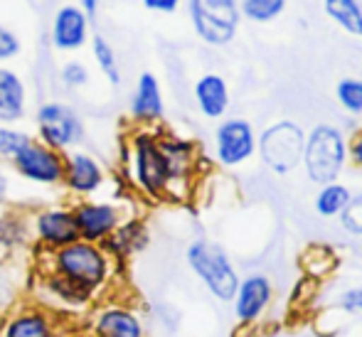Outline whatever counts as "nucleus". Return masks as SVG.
<instances>
[{
    "instance_id": "nucleus-14",
    "label": "nucleus",
    "mask_w": 362,
    "mask_h": 337,
    "mask_svg": "<svg viewBox=\"0 0 362 337\" xmlns=\"http://www.w3.org/2000/svg\"><path fill=\"white\" fill-rule=\"evenodd\" d=\"M234 318L242 328H252L267 315L274 303V283L264 273H249L247 278H239L237 293L232 298Z\"/></svg>"
},
{
    "instance_id": "nucleus-7",
    "label": "nucleus",
    "mask_w": 362,
    "mask_h": 337,
    "mask_svg": "<svg viewBox=\"0 0 362 337\" xmlns=\"http://www.w3.org/2000/svg\"><path fill=\"white\" fill-rule=\"evenodd\" d=\"M64 328L59 315L35 300L13 303L0 315V337H59Z\"/></svg>"
},
{
    "instance_id": "nucleus-32",
    "label": "nucleus",
    "mask_w": 362,
    "mask_h": 337,
    "mask_svg": "<svg viewBox=\"0 0 362 337\" xmlns=\"http://www.w3.org/2000/svg\"><path fill=\"white\" fill-rule=\"evenodd\" d=\"M20 54V37L10 28L0 25V64L13 62Z\"/></svg>"
},
{
    "instance_id": "nucleus-10",
    "label": "nucleus",
    "mask_w": 362,
    "mask_h": 337,
    "mask_svg": "<svg viewBox=\"0 0 362 337\" xmlns=\"http://www.w3.org/2000/svg\"><path fill=\"white\" fill-rule=\"evenodd\" d=\"M30 237L37 252H57L79 239L72 204L69 207H42L30 214Z\"/></svg>"
},
{
    "instance_id": "nucleus-25",
    "label": "nucleus",
    "mask_w": 362,
    "mask_h": 337,
    "mask_svg": "<svg viewBox=\"0 0 362 337\" xmlns=\"http://www.w3.org/2000/svg\"><path fill=\"white\" fill-rule=\"evenodd\" d=\"M335 264H338V256L325 244H313V247H308L303 252V271L310 280L323 278L325 273H330L335 268Z\"/></svg>"
},
{
    "instance_id": "nucleus-16",
    "label": "nucleus",
    "mask_w": 362,
    "mask_h": 337,
    "mask_svg": "<svg viewBox=\"0 0 362 337\" xmlns=\"http://www.w3.org/2000/svg\"><path fill=\"white\" fill-rule=\"evenodd\" d=\"M89 23L79 5H62L52 18L49 40L57 52H79L89 42Z\"/></svg>"
},
{
    "instance_id": "nucleus-3",
    "label": "nucleus",
    "mask_w": 362,
    "mask_h": 337,
    "mask_svg": "<svg viewBox=\"0 0 362 337\" xmlns=\"http://www.w3.org/2000/svg\"><path fill=\"white\" fill-rule=\"evenodd\" d=\"M185 261L192 273L200 278V283L210 290L212 298H217L219 303H232L239 285V273L219 244L195 239L185 249Z\"/></svg>"
},
{
    "instance_id": "nucleus-20",
    "label": "nucleus",
    "mask_w": 362,
    "mask_h": 337,
    "mask_svg": "<svg viewBox=\"0 0 362 337\" xmlns=\"http://www.w3.org/2000/svg\"><path fill=\"white\" fill-rule=\"evenodd\" d=\"M148 247V227L144 219L129 217L114 234L109 237V242L104 244V249L124 266L131 256L141 254Z\"/></svg>"
},
{
    "instance_id": "nucleus-29",
    "label": "nucleus",
    "mask_w": 362,
    "mask_h": 337,
    "mask_svg": "<svg viewBox=\"0 0 362 337\" xmlns=\"http://www.w3.org/2000/svg\"><path fill=\"white\" fill-rule=\"evenodd\" d=\"M338 101L350 114H362V81L360 79H343L338 84Z\"/></svg>"
},
{
    "instance_id": "nucleus-22",
    "label": "nucleus",
    "mask_w": 362,
    "mask_h": 337,
    "mask_svg": "<svg viewBox=\"0 0 362 337\" xmlns=\"http://www.w3.org/2000/svg\"><path fill=\"white\" fill-rule=\"evenodd\" d=\"M25 244H33L30 237V217L13 209H3L0 212V247H5L10 254L15 249L25 247Z\"/></svg>"
},
{
    "instance_id": "nucleus-18",
    "label": "nucleus",
    "mask_w": 362,
    "mask_h": 337,
    "mask_svg": "<svg viewBox=\"0 0 362 337\" xmlns=\"http://www.w3.org/2000/svg\"><path fill=\"white\" fill-rule=\"evenodd\" d=\"M131 119L141 126V129H148V126L163 121V114H165V101H163V91H160V81H158L156 74L151 71H144L136 81L134 96H131Z\"/></svg>"
},
{
    "instance_id": "nucleus-33",
    "label": "nucleus",
    "mask_w": 362,
    "mask_h": 337,
    "mask_svg": "<svg viewBox=\"0 0 362 337\" xmlns=\"http://www.w3.org/2000/svg\"><path fill=\"white\" fill-rule=\"evenodd\" d=\"M340 310H345L350 315H362V285L345 290L340 295Z\"/></svg>"
},
{
    "instance_id": "nucleus-35",
    "label": "nucleus",
    "mask_w": 362,
    "mask_h": 337,
    "mask_svg": "<svg viewBox=\"0 0 362 337\" xmlns=\"http://www.w3.org/2000/svg\"><path fill=\"white\" fill-rule=\"evenodd\" d=\"M10 190H13V182H10V175L5 170H0V212L8 207L10 202Z\"/></svg>"
},
{
    "instance_id": "nucleus-9",
    "label": "nucleus",
    "mask_w": 362,
    "mask_h": 337,
    "mask_svg": "<svg viewBox=\"0 0 362 337\" xmlns=\"http://www.w3.org/2000/svg\"><path fill=\"white\" fill-rule=\"evenodd\" d=\"M84 328L91 337H146L141 310L124 300H99L86 315Z\"/></svg>"
},
{
    "instance_id": "nucleus-34",
    "label": "nucleus",
    "mask_w": 362,
    "mask_h": 337,
    "mask_svg": "<svg viewBox=\"0 0 362 337\" xmlns=\"http://www.w3.org/2000/svg\"><path fill=\"white\" fill-rule=\"evenodd\" d=\"M148 10H156V13H173V10L180 5V0H144Z\"/></svg>"
},
{
    "instance_id": "nucleus-15",
    "label": "nucleus",
    "mask_w": 362,
    "mask_h": 337,
    "mask_svg": "<svg viewBox=\"0 0 362 337\" xmlns=\"http://www.w3.org/2000/svg\"><path fill=\"white\" fill-rule=\"evenodd\" d=\"M254 148H257V141H254V129L249 121L229 119L219 124L215 134V155L219 165H242L244 160L254 155Z\"/></svg>"
},
{
    "instance_id": "nucleus-27",
    "label": "nucleus",
    "mask_w": 362,
    "mask_h": 337,
    "mask_svg": "<svg viewBox=\"0 0 362 337\" xmlns=\"http://www.w3.org/2000/svg\"><path fill=\"white\" fill-rule=\"evenodd\" d=\"M35 138L23 129L15 126H3L0 124V162H13L15 158L23 153V148H28Z\"/></svg>"
},
{
    "instance_id": "nucleus-37",
    "label": "nucleus",
    "mask_w": 362,
    "mask_h": 337,
    "mask_svg": "<svg viewBox=\"0 0 362 337\" xmlns=\"http://www.w3.org/2000/svg\"><path fill=\"white\" fill-rule=\"evenodd\" d=\"M59 337H91V333L84 325H67V328L59 333Z\"/></svg>"
},
{
    "instance_id": "nucleus-1",
    "label": "nucleus",
    "mask_w": 362,
    "mask_h": 337,
    "mask_svg": "<svg viewBox=\"0 0 362 337\" xmlns=\"http://www.w3.org/2000/svg\"><path fill=\"white\" fill-rule=\"evenodd\" d=\"M37 271H47L89 290L96 300L106 298L121 271V264L101 244H89L81 239L57 252H37Z\"/></svg>"
},
{
    "instance_id": "nucleus-26",
    "label": "nucleus",
    "mask_w": 362,
    "mask_h": 337,
    "mask_svg": "<svg viewBox=\"0 0 362 337\" xmlns=\"http://www.w3.org/2000/svg\"><path fill=\"white\" fill-rule=\"evenodd\" d=\"M325 10L348 32L362 35V8L358 0H325Z\"/></svg>"
},
{
    "instance_id": "nucleus-11",
    "label": "nucleus",
    "mask_w": 362,
    "mask_h": 337,
    "mask_svg": "<svg viewBox=\"0 0 362 337\" xmlns=\"http://www.w3.org/2000/svg\"><path fill=\"white\" fill-rule=\"evenodd\" d=\"M190 18L207 45H227L239 23L234 0H190Z\"/></svg>"
},
{
    "instance_id": "nucleus-31",
    "label": "nucleus",
    "mask_w": 362,
    "mask_h": 337,
    "mask_svg": "<svg viewBox=\"0 0 362 337\" xmlns=\"http://www.w3.org/2000/svg\"><path fill=\"white\" fill-rule=\"evenodd\" d=\"M340 224H343V229L348 234L362 237V195L353 197V200L348 202V207L340 214Z\"/></svg>"
},
{
    "instance_id": "nucleus-6",
    "label": "nucleus",
    "mask_w": 362,
    "mask_h": 337,
    "mask_svg": "<svg viewBox=\"0 0 362 337\" xmlns=\"http://www.w3.org/2000/svg\"><path fill=\"white\" fill-rule=\"evenodd\" d=\"M76 232H79L81 242L89 244H101L104 247L109 242V237L126 222L129 217H134L131 212H126V207L121 202L114 200H79L72 204Z\"/></svg>"
},
{
    "instance_id": "nucleus-19",
    "label": "nucleus",
    "mask_w": 362,
    "mask_h": 337,
    "mask_svg": "<svg viewBox=\"0 0 362 337\" xmlns=\"http://www.w3.org/2000/svg\"><path fill=\"white\" fill-rule=\"evenodd\" d=\"M28 114V84L15 69L0 64V124L13 126Z\"/></svg>"
},
{
    "instance_id": "nucleus-12",
    "label": "nucleus",
    "mask_w": 362,
    "mask_h": 337,
    "mask_svg": "<svg viewBox=\"0 0 362 337\" xmlns=\"http://www.w3.org/2000/svg\"><path fill=\"white\" fill-rule=\"evenodd\" d=\"M13 170L18 172L23 180L33 182L40 187H57L62 185L64 175V155L52 148H47L45 143H40L35 138L28 148H23L18 158L13 162Z\"/></svg>"
},
{
    "instance_id": "nucleus-17",
    "label": "nucleus",
    "mask_w": 362,
    "mask_h": 337,
    "mask_svg": "<svg viewBox=\"0 0 362 337\" xmlns=\"http://www.w3.org/2000/svg\"><path fill=\"white\" fill-rule=\"evenodd\" d=\"M158 143H160V150L168 162V172H170V187H168V200H170L175 185H190L192 175L197 170V148L190 141L160 134H158Z\"/></svg>"
},
{
    "instance_id": "nucleus-30",
    "label": "nucleus",
    "mask_w": 362,
    "mask_h": 337,
    "mask_svg": "<svg viewBox=\"0 0 362 337\" xmlns=\"http://www.w3.org/2000/svg\"><path fill=\"white\" fill-rule=\"evenodd\" d=\"M284 10V0H244V15L257 23H267V20L276 18Z\"/></svg>"
},
{
    "instance_id": "nucleus-4",
    "label": "nucleus",
    "mask_w": 362,
    "mask_h": 337,
    "mask_svg": "<svg viewBox=\"0 0 362 337\" xmlns=\"http://www.w3.org/2000/svg\"><path fill=\"white\" fill-rule=\"evenodd\" d=\"M35 126H37V141L57 153H69L84 143L86 126L81 116L76 114L74 106L64 101H45L37 106L35 114Z\"/></svg>"
},
{
    "instance_id": "nucleus-2",
    "label": "nucleus",
    "mask_w": 362,
    "mask_h": 337,
    "mask_svg": "<svg viewBox=\"0 0 362 337\" xmlns=\"http://www.w3.org/2000/svg\"><path fill=\"white\" fill-rule=\"evenodd\" d=\"M129 175L146 200H168L170 172L156 131L139 129L129 138Z\"/></svg>"
},
{
    "instance_id": "nucleus-8",
    "label": "nucleus",
    "mask_w": 362,
    "mask_h": 337,
    "mask_svg": "<svg viewBox=\"0 0 362 337\" xmlns=\"http://www.w3.org/2000/svg\"><path fill=\"white\" fill-rule=\"evenodd\" d=\"M303 146L305 136L293 121H279L259 138V153L276 175L296 170V165L303 160Z\"/></svg>"
},
{
    "instance_id": "nucleus-36",
    "label": "nucleus",
    "mask_w": 362,
    "mask_h": 337,
    "mask_svg": "<svg viewBox=\"0 0 362 337\" xmlns=\"http://www.w3.org/2000/svg\"><path fill=\"white\" fill-rule=\"evenodd\" d=\"M350 160L358 167H362V129L353 136V141H350Z\"/></svg>"
},
{
    "instance_id": "nucleus-38",
    "label": "nucleus",
    "mask_w": 362,
    "mask_h": 337,
    "mask_svg": "<svg viewBox=\"0 0 362 337\" xmlns=\"http://www.w3.org/2000/svg\"><path fill=\"white\" fill-rule=\"evenodd\" d=\"M99 5H101V0H81L79 8L86 13V18L94 20V18H96V13H99Z\"/></svg>"
},
{
    "instance_id": "nucleus-21",
    "label": "nucleus",
    "mask_w": 362,
    "mask_h": 337,
    "mask_svg": "<svg viewBox=\"0 0 362 337\" xmlns=\"http://www.w3.org/2000/svg\"><path fill=\"white\" fill-rule=\"evenodd\" d=\"M195 101L197 109L207 119H222L229 106V89L227 81L219 74H205L195 84Z\"/></svg>"
},
{
    "instance_id": "nucleus-5",
    "label": "nucleus",
    "mask_w": 362,
    "mask_h": 337,
    "mask_svg": "<svg viewBox=\"0 0 362 337\" xmlns=\"http://www.w3.org/2000/svg\"><path fill=\"white\" fill-rule=\"evenodd\" d=\"M345 138L333 126H315L305 138L303 146V165L308 177L315 185H330L340 175L345 165Z\"/></svg>"
},
{
    "instance_id": "nucleus-28",
    "label": "nucleus",
    "mask_w": 362,
    "mask_h": 337,
    "mask_svg": "<svg viewBox=\"0 0 362 337\" xmlns=\"http://www.w3.org/2000/svg\"><path fill=\"white\" fill-rule=\"evenodd\" d=\"M59 81L72 91L84 89V86H89V81H91L89 67H86L81 59H69V62H64L62 67H59Z\"/></svg>"
},
{
    "instance_id": "nucleus-24",
    "label": "nucleus",
    "mask_w": 362,
    "mask_h": 337,
    "mask_svg": "<svg viewBox=\"0 0 362 337\" xmlns=\"http://www.w3.org/2000/svg\"><path fill=\"white\" fill-rule=\"evenodd\" d=\"M350 200H353V195H350L348 187L338 185V182H330V185L320 187L318 197H315V212L320 217H340Z\"/></svg>"
},
{
    "instance_id": "nucleus-13",
    "label": "nucleus",
    "mask_w": 362,
    "mask_h": 337,
    "mask_svg": "<svg viewBox=\"0 0 362 337\" xmlns=\"http://www.w3.org/2000/svg\"><path fill=\"white\" fill-rule=\"evenodd\" d=\"M62 185L69 195L79 200H91L106 185V170L99 158H94L86 150H69L64 153V175Z\"/></svg>"
},
{
    "instance_id": "nucleus-23",
    "label": "nucleus",
    "mask_w": 362,
    "mask_h": 337,
    "mask_svg": "<svg viewBox=\"0 0 362 337\" xmlns=\"http://www.w3.org/2000/svg\"><path fill=\"white\" fill-rule=\"evenodd\" d=\"M91 54H94V62L101 74H104V79L109 81L111 86H119L121 84L119 54H116V49L111 47V42L104 35H94V37H91Z\"/></svg>"
}]
</instances>
